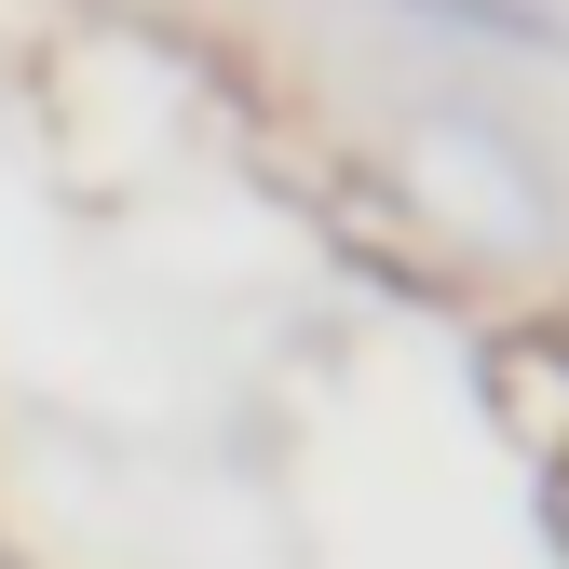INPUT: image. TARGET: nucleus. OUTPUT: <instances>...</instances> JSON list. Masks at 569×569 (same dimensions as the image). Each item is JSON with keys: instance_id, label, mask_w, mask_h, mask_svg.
I'll return each mask as SVG.
<instances>
[{"instance_id": "f03ea898", "label": "nucleus", "mask_w": 569, "mask_h": 569, "mask_svg": "<svg viewBox=\"0 0 569 569\" xmlns=\"http://www.w3.org/2000/svg\"><path fill=\"white\" fill-rule=\"evenodd\" d=\"M407 14H448V28H475V41H556L542 14H516V0H407Z\"/></svg>"}, {"instance_id": "f257e3e1", "label": "nucleus", "mask_w": 569, "mask_h": 569, "mask_svg": "<svg viewBox=\"0 0 569 569\" xmlns=\"http://www.w3.org/2000/svg\"><path fill=\"white\" fill-rule=\"evenodd\" d=\"M407 177L435 190L475 244H542V190H529V163H502L488 122H420L407 136Z\"/></svg>"}, {"instance_id": "7ed1b4c3", "label": "nucleus", "mask_w": 569, "mask_h": 569, "mask_svg": "<svg viewBox=\"0 0 569 569\" xmlns=\"http://www.w3.org/2000/svg\"><path fill=\"white\" fill-rule=\"evenodd\" d=\"M542 516H556V542H569V461H556V475H542Z\"/></svg>"}]
</instances>
